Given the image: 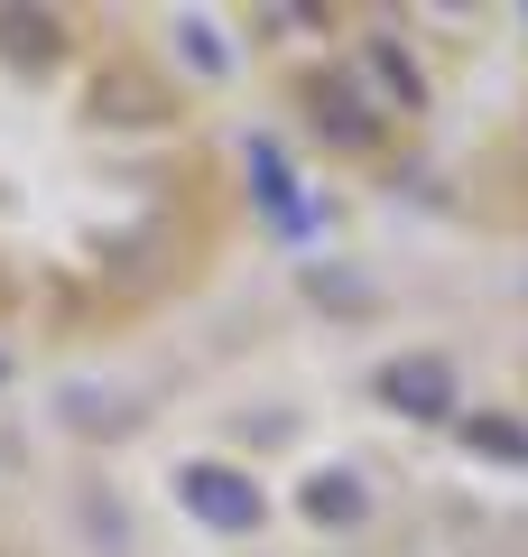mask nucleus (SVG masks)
Wrapping results in <instances>:
<instances>
[{
  "label": "nucleus",
  "instance_id": "1",
  "mask_svg": "<svg viewBox=\"0 0 528 557\" xmlns=\"http://www.w3.org/2000/svg\"><path fill=\"white\" fill-rule=\"evenodd\" d=\"M176 502H186L204 530H223V539L260 530V483L241 474V465H176Z\"/></svg>",
  "mask_w": 528,
  "mask_h": 557
},
{
  "label": "nucleus",
  "instance_id": "2",
  "mask_svg": "<svg viewBox=\"0 0 528 557\" xmlns=\"http://www.w3.org/2000/svg\"><path fill=\"white\" fill-rule=\"evenodd\" d=\"M297 102H306V131L325 139V149H352V159H362V149L380 139V112L362 102V84H352V75H306V94H297Z\"/></svg>",
  "mask_w": 528,
  "mask_h": 557
},
{
  "label": "nucleus",
  "instance_id": "3",
  "mask_svg": "<svg viewBox=\"0 0 528 557\" xmlns=\"http://www.w3.org/2000/svg\"><path fill=\"white\" fill-rule=\"evenodd\" d=\"M380 399H390L399 418H454V409H464L445 354H399V362H380Z\"/></svg>",
  "mask_w": 528,
  "mask_h": 557
},
{
  "label": "nucleus",
  "instance_id": "4",
  "mask_svg": "<svg viewBox=\"0 0 528 557\" xmlns=\"http://www.w3.org/2000/svg\"><path fill=\"white\" fill-rule=\"evenodd\" d=\"M167 84L149 75V65H102L93 75V121H112V131H149V121H167Z\"/></svg>",
  "mask_w": 528,
  "mask_h": 557
},
{
  "label": "nucleus",
  "instance_id": "5",
  "mask_svg": "<svg viewBox=\"0 0 528 557\" xmlns=\"http://www.w3.org/2000/svg\"><path fill=\"white\" fill-rule=\"evenodd\" d=\"M297 511H306L315 530H362V520H372V493H362V474H343V465H325V474H306V493H297Z\"/></svg>",
  "mask_w": 528,
  "mask_h": 557
},
{
  "label": "nucleus",
  "instance_id": "6",
  "mask_svg": "<svg viewBox=\"0 0 528 557\" xmlns=\"http://www.w3.org/2000/svg\"><path fill=\"white\" fill-rule=\"evenodd\" d=\"M251 186H260V205H269V223L278 233H306V196H297V177H288V159H278V139H251Z\"/></svg>",
  "mask_w": 528,
  "mask_h": 557
},
{
  "label": "nucleus",
  "instance_id": "7",
  "mask_svg": "<svg viewBox=\"0 0 528 557\" xmlns=\"http://www.w3.org/2000/svg\"><path fill=\"white\" fill-rule=\"evenodd\" d=\"M362 65H372V84L390 94V112H399V121L427 112V75H417V57H408L399 38H372V47H362Z\"/></svg>",
  "mask_w": 528,
  "mask_h": 557
},
{
  "label": "nucleus",
  "instance_id": "8",
  "mask_svg": "<svg viewBox=\"0 0 528 557\" xmlns=\"http://www.w3.org/2000/svg\"><path fill=\"white\" fill-rule=\"evenodd\" d=\"M56 47H65V20H56V10H0V57L47 65Z\"/></svg>",
  "mask_w": 528,
  "mask_h": 557
},
{
  "label": "nucleus",
  "instance_id": "9",
  "mask_svg": "<svg viewBox=\"0 0 528 557\" xmlns=\"http://www.w3.org/2000/svg\"><path fill=\"white\" fill-rule=\"evenodd\" d=\"M464 437L482 446V456H501V465H528V428L519 418H464Z\"/></svg>",
  "mask_w": 528,
  "mask_h": 557
},
{
  "label": "nucleus",
  "instance_id": "10",
  "mask_svg": "<svg viewBox=\"0 0 528 557\" xmlns=\"http://www.w3.org/2000/svg\"><path fill=\"white\" fill-rule=\"evenodd\" d=\"M176 38H186V57H196L204 75H223V38H214V20H176Z\"/></svg>",
  "mask_w": 528,
  "mask_h": 557
}]
</instances>
